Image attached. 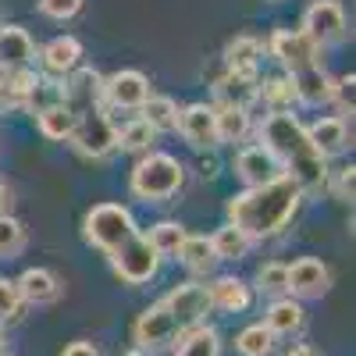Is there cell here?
Returning <instances> with one entry per match:
<instances>
[{"instance_id":"6da1fadb","label":"cell","mask_w":356,"mask_h":356,"mask_svg":"<svg viewBox=\"0 0 356 356\" xmlns=\"http://www.w3.org/2000/svg\"><path fill=\"white\" fill-rule=\"evenodd\" d=\"M303 189L289 175H278L264 186H246L228 200V225H235L250 243H264L282 235L300 214Z\"/></svg>"},{"instance_id":"7a4b0ae2","label":"cell","mask_w":356,"mask_h":356,"mask_svg":"<svg viewBox=\"0 0 356 356\" xmlns=\"http://www.w3.org/2000/svg\"><path fill=\"white\" fill-rule=\"evenodd\" d=\"M260 143L275 154L282 171L303 189V196L324 189V182H328V157L317 154V146L307 139L303 122L292 111L267 114L260 122Z\"/></svg>"},{"instance_id":"3957f363","label":"cell","mask_w":356,"mask_h":356,"mask_svg":"<svg viewBox=\"0 0 356 356\" xmlns=\"http://www.w3.org/2000/svg\"><path fill=\"white\" fill-rule=\"evenodd\" d=\"M182 186H186V164L161 150L143 154L129 175V189L143 203H168L171 196L182 193Z\"/></svg>"},{"instance_id":"277c9868","label":"cell","mask_w":356,"mask_h":356,"mask_svg":"<svg viewBox=\"0 0 356 356\" xmlns=\"http://www.w3.org/2000/svg\"><path fill=\"white\" fill-rule=\"evenodd\" d=\"M82 235L89 246H97L100 253H114L118 246H125L132 235H139V225L132 218L129 207L122 203H97L89 207L86 218H82Z\"/></svg>"},{"instance_id":"5b68a950","label":"cell","mask_w":356,"mask_h":356,"mask_svg":"<svg viewBox=\"0 0 356 356\" xmlns=\"http://www.w3.org/2000/svg\"><path fill=\"white\" fill-rule=\"evenodd\" d=\"M68 143L75 146L82 157H89V161H107V157L118 150V125L111 122L107 107L97 104V107L79 111Z\"/></svg>"},{"instance_id":"8992f818","label":"cell","mask_w":356,"mask_h":356,"mask_svg":"<svg viewBox=\"0 0 356 356\" xmlns=\"http://www.w3.org/2000/svg\"><path fill=\"white\" fill-rule=\"evenodd\" d=\"M111 267H114V275L122 278L125 285H146V282H154L157 271H161V257L157 250L146 243V235H132V239L125 246H118L111 253Z\"/></svg>"},{"instance_id":"52a82bcc","label":"cell","mask_w":356,"mask_h":356,"mask_svg":"<svg viewBox=\"0 0 356 356\" xmlns=\"http://www.w3.org/2000/svg\"><path fill=\"white\" fill-rule=\"evenodd\" d=\"M267 50H271V57L285 68V75L324 65V50L310 36H303L300 29H275L271 40H267Z\"/></svg>"},{"instance_id":"ba28073f","label":"cell","mask_w":356,"mask_h":356,"mask_svg":"<svg viewBox=\"0 0 356 356\" xmlns=\"http://www.w3.org/2000/svg\"><path fill=\"white\" fill-rule=\"evenodd\" d=\"M303 36H310L321 50L324 47H339L349 40V22L339 0H314V4L303 11Z\"/></svg>"},{"instance_id":"9c48e42d","label":"cell","mask_w":356,"mask_h":356,"mask_svg":"<svg viewBox=\"0 0 356 356\" xmlns=\"http://www.w3.org/2000/svg\"><path fill=\"white\" fill-rule=\"evenodd\" d=\"M150 97V79L136 68H122L104 79L100 86V104L107 111H139Z\"/></svg>"},{"instance_id":"30bf717a","label":"cell","mask_w":356,"mask_h":356,"mask_svg":"<svg viewBox=\"0 0 356 356\" xmlns=\"http://www.w3.org/2000/svg\"><path fill=\"white\" fill-rule=\"evenodd\" d=\"M182 139L193 146L196 154H211L218 150V125H214V104H186L178 107V129Z\"/></svg>"},{"instance_id":"8fae6325","label":"cell","mask_w":356,"mask_h":356,"mask_svg":"<svg viewBox=\"0 0 356 356\" xmlns=\"http://www.w3.org/2000/svg\"><path fill=\"white\" fill-rule=\"evenodd\" d=\"M178 321L171 317V310L164 307V300L161 303H154V307H146L139 317H136V324H132V342L139 346V349H164V346H171L175 339H178Z\"/></svg>"},{"instance_id":"7c38bea8","label":"cell","mask_w":356,"mask_h":356,"mask_svg":"<svg viewBox=\"0 0 356 356\" xmlns=\"http://www.w3.org/2000/svg\"><path fill=\"white\" fill-rule=\"evenodd\" d=\"M164 307H168L171 317L178 321V328H193V324H203V317L214 310L203 282H182L178 289H171V292L164 296Z\"/></svg>"},{"instance_id":"4fadbf2b","label":"cell","mask_w":356,"mask_h":356,"mask_svg":"<svg viewBox=\"0 0 356 356\" xmlns=\"http://www.w3.org/2000/svg\"><path fill=\"white\" fill-rule=\"evenodd\" d=\"M332 289V267L317 257H300L289 267V296L296 300H321Z\"/></svg>"},{"instance_id":"5bb4252c","label":"cell","mask_w":356,"mask_h":356,"mask_svg":"<svg viewBox=\"0 0 356 356\" xmlns=\"http://www.w3.org/2000/svg\"><path fill=\"white\" fill-rule=\"evenodd\" d=\"M232 168H235V175H239V182H243V186H264V182H271V178L285 175L282 164L275 161V154L267 150L264 143L243 146V150L235 154Z\"/></svg>"},{"instance_id":"9a60e30c","label":"cell","mask_w":356,"mask_h":356,"mask_svg":"<svg viewBox=\"0 0 356 356\" xmlns=\"http://www.w3.org/2000/svg\"><path fill=\"white\" fill-rule=\"evenodd\" d=\"M307 129V139L317 146L321 157H339L353 146V132H349V122L342 114H328V118H317L314 125H303Z\"/></svg>"},{"instance_id":"2e32d148","label":"cell","mask_w":356,"mask_h":356,"mask_svg":"<svg viewBox=\"0 0 356 356\" xmlns=\"http://www.w3.org/2000/svg\"><path fill=\"white\" fill-rule=\"evenodd\" d=\"M264 324H267V332H271L275 339L300 335L307 328V307H303V300H296V296H278V300L267 307Z\"/></svg>"},{"instance_id":"e0dca14e","label":"cell","mask_w":356,"mask_h":356,"mask_svg":"<svg viewBox=\"0 0 356 356\" xmlns=\"http://www.w3.org/2000/svg\"><path fill=\"white\" fill-rule=\"evenodd\" d=\"M100 86H104V79L93 68L79 65L75 72H68L61 79V104H68L75 114L86 111V107H97L100 104Z\"/></svg>"},{"instance_id":"ac0fdd59","label":"cell","mask_w":356,"mask_h":356,"mask_svg":"<svg viewBox=\"0 0 356 356\" xmlns=\"http://www.w3.org/2000/svg\"><path fill=\"white\" fill-rule=\"evenodd\" d=\"M36 61V43L22 25H0V72L15 68H33Z\"/></svg>"},{"instance_id":"d6986e66","label":"cell","mask_w":356,"mask_h":356,"mask_svg":"<svg viewBox=\"0 0 356 356\" xmlns=\"http://www.w3.org/2000/svg\"><path fill=\"white\" fill-rule=\"evenodd\" d=\"M15 289H18L25 307H47V303L61 300V282H57V275L47 271V267H29V271H22Z\"/></svg>"},{"instance_id":"ffe728a7","label":"cell","mask_w":356,"mask_h":356,"mask_svg":"<svg viewBox=\"0 0 356 356\" xmlns=\"http://www.w3.org/2000/svg\"><path fill=\"white\" fill-rule=\"evenodd\" d=\"M40 65H43V72H47L50 79L61 82L68 72H75V68L82 65V43H79L75 36H57V40H50V43L40 50Z\"/></svg>"},{"instance_id":"44dd1931","label":"cell","mask_w":356,"mask_h":356,"mask_svg":"<svg viewBox=\"0 0 356 356\" xmlns=\"http://www.w3.org/2000/svg\"><path fill=\"white\" fill-rule=\"evenodd\" d=\"M207 296H211V307L221 310V314H243V310H250V303H253L250 282L235 278V275L214 278L211 285H207Z\"/></svg>"},{"instance_id":"7402d4cb","label":"cell","mask_w":356,"mask_h":356,"mask_svg":"<svg viewBox=\"0 0 356 356\" xmlns=\"http://www.w3.org/2000/svg\"><path fill=\"white\" fill-rule=\"evenodd\" d=\"M292 86H296V100L307 104V107H324V104H332V93H335V79L324 72V65L317 68H303V72H296L289 75Z\"/></svg>"},{"instance_id":"603a6c76","label":"cell","mask_w":356,"mask_h":356,"mask_svg":"<svg viewBox=\"0 0 356 356\" xmlns=\"http://www.w3.org/2000/svg\"><path fill=\"white\" fill-rule=\"evenodd\" d=\"M257 75H243V72H228L225 68V75L214 82V97H218V104H235V107H246L250 111V104H257Z\"/></svg>"},{"instance_id":"cb8c5ba5","label":"cell","mask_w":356,"mask_h":356,"mask_svg":"<svg viewBox=\"0 0 356 356\" xmlns=\"http://www.w3.org/2000/svg\"><path fill=\"white\" fill-rule=\"evenodd\" d=\"M175 260L193 275H211L218 267V253L211 246V235H186L178 253H175Z\"/></svg>"},{"instance_id":"d4e9b609","label":"cell","mask_w":356,"mask_h":356,"mask_svg":"<svg viewBox=\"0 0 356 356\" xmlns=\"http://www.w3.org/2000/svg\"><path fill=\"white\" fill-rule=\"evenodd\" d=\"M214 125H218V143H243L253 129V118L246 107L214 104Z\"/></svg>"},{"instance_id":"484cf974","label":"cell","mask_w":356,"mask_h":356,"mask_svg":"<svg viewBox=\"0 0 356 356\" xmlns=\"http://www.w3.org/2000/svg\"><path fill=\"white\" fill-rule=\"evenodd\" d=\"M264 57V43L257 36H235L225 47V68L228 72H243V75H257Z\"/></svg>"},{"instance_id":"4316f807","label":"cell","mask_w":356,"mask_h":356,"mask_svg":"<svg viewBox=\"0 0 356 356\" xmlns=\"http://www.w3.org/2000/svg\"><path fill=\"white\" fill-rule=\"evenodd\" d=\"M186 335L178 339L175 356H221V335L211 324H193V328H182Z\"/></svg>"},{"instance_id":"83f0119b","label":"cell","mask_w":356,"mask_h":356,"mask_svg":"<svg viewBox=\"0 0 356 356\" xmlns=\"http://www.w3.org/2000/svg\"><path fill=\"white\" fill-rule=\"evenodd\" d=\"M257 100L271 111V114H278V111H292L296 104V86H292V79L289 75H271V79H264V82H257Z\"/></svg>"},{"instance_id":"f1b7e54d","label":"cell","mask_w":356,"mask_h":356,"mask_svg":"<svg viewBox=\"0 0 356 356\" xmlns=\"http://www.w3.org/2000/svg\"><path fill=\"white\" fill-rule=\"evenodd\" d=\"M75 111L68 107V104H50V107H43L40 114H36V129L47 136V139H54V143H68V136H72V129H75Z\"/></svg>"},{"instance_id":"f546056e","label":"cell","mask_w":356,"mask_h":356,"mask_svg":"<svg viewBox=\"0 0 356 356\" xmlns=\"http://www.w3.org/2000/svg\"><path fill=\"white\" fill-rule=\"evenodd\" d=\"M139 118L146 125H150L154 132H175L178 129V104L171 97H157L150 93L146 97V104L139 107Z\"/></svg>"},{"instance_id":"4dcf8cb0","label":"cell","mask_w":356,"mask_h":356,"mask_svg":"<svg viewBox=\"0 0 356 356\" xmlns=\"http://www.w3.org/2000/svg\"><path fill=\"white\" fill-rule=\"evenodd\" d=\"M157 143V132L143 122V118H132V122H125L122 129H118V150L122 154H150Z\"/></svg>"},{"instance_id":"1f68e13d","label":"cell","mask_w":356,"mask_h":356,"mask_svg":"<svg viewBox=\"0 0 356 356\" xmlns=\"http://www.w3.org/2000/svg\"><path fill=\"white\" fill-rule=\"evenodd\" d=\"M186 235H189L186 225H178V221H157L150 232H146V243H150L157 250V257L164 260V257H175L178 253V246H182Z\"/></svg>"},{"instance_id":"d6a6232c","label":"cell","mask_w":356,"mask_h":356,"mask_svg":"<svg viewBox=\"0 0 356 356\" xmlns=\"http://www.w3.org/2000/svg\"><path fill=\"white\" fill-rule=\"evenodd\" d=\"M211 246H214V253H218V260H243L246 253H250V239L235 228V225H221L214 235H211Z\"/></svg>"},{"instance_id":"836d02e7","label":"cell","mask_w":356,"mask_h":356,"mask_svg":"<svg viewBox=\"0 0 356 356\" xmlns=\"http://www.w3.org/2000/svg\"><path fill=\"white\" fill-rule=\"evenodd\" d=\"M29 243V232H25V221H18L11 211L0 214V260H15Z\"/></svg>"},{"instance_id":"e575fe53","label":"cell","mask_w":356,"mask_h":356,"mask_svg":"<svg viewBox=\"0 0 356 356\" xmlns=\"http://www.w3.org/2000/svg\"><path fill=\"white\" fill-rule=\"evenodd\" d=\"M235 349H239V356H271L275 335L267 332V324H250V328H243L239 339H235Z\"/></svg>"},{"instance_id":"d590c367","label":"cell","mask_w":356,"mask_h":356,"mask_svg":"<svg viewBox=\"0 0 356 356\" xmlns=\"http://www.w3.org/2000/svg\"><path fill=\"white\" fill-rule=\"evenodd\" d=\"M257 289L264 296H271V300H278V296H289V267L271 260V264H264L260 271H257Z\"/></svg>"},{"instance_id":"8d00e7d4","label":"cell","mask_w":356,"mask_h":356,"mask_svg":"<svg viewBox=\"0 0 356 356\" xmlns=\"http://www.w3.org/2000/svg\"><path fill=\"white\" fill-rule=\"evenodd\" d=\"M22 310H25V303H22V296H18L15 282L0 278V324L18 321V317H22Z\"/></svg>"},{"instance_id":"74e56055","label":"cell","mask_w":356,"mask_h":356,"mask_svg":"<svg viewBox=\"0 0 356 356\" xmlns=\"http://www.w3.org/2000/svg\"><path fill=\"white\" fill-rule=\"evenodd\" d=\"M324 186H332V193L342 203H353V196H356V168L349 164V168H339L335 175L328 171V182H324Z\"/></svg>"},{"instance_id":"f35d334b","label":"cell","mask_w":356,"mask_h":356,"mask_svg":"<svg viewBox=\"0 0 356 356\" xmlns=\"http://www.w3.org/2000/svg\"><path fill=\"white\" fill-rule=\"evenodd\" d=\"M353 97H356V75H342L335 79V93H332V104H339V114L342 118H353Z\"/></svg>"},{"instance_id":"ab89813d","label":"cell","mask_w":356,"mask_h":356,"mask_svg":"<svg viewBox=\"0 0 356 356\" xmlns=\"http://www.w3.org/2000/svg\"><path fill=\"white\" fill-rule=\"evenodd\" d=\"M40 4V15L54 18V22H68L82 11V0H36Z\"/></svg>"},{"instance_id":"60d3db41","label":"cell","mask_w":356,"mask_h":356,"mask_svg":"<svg viewBox=\"0 0 356 356\" xmlns=\"http://www.w3.org/2000/svg\"><path fill=\"white\" fill-rule=\"evenodd\" d=\"M61 356H100V349L89 342V339H79V342H72V346H65V353Z\"/></svg>"},{"instance_id":"b9f144b4","label":"cell","mask_w":356,"mask_h":356,"mask_svg":"<svg viewBox=\"0 0 356 356\" xmlns=\"http://www.w3.org/2000/svg\"><path fill=\"white\" fill-rule=\"evenodd\" d=\"M200 168H203V178H214V175H218V161H214V150H211V157H203V161H200Z\"/></svg>"},{"instance_id":"7bdbcfd3","label":"cell","mask_w":356,"mask_h":356,"mask_svg":"<svg viewBox=\"0 0 356 356\" xmlns=\"http://www.w3.org/2000/svg\"><path fill=\"white\" fill-rule=\"evenodd\" d=\"M285 356H317V349H314V346H307V342H296Z\"/></svg>"},{"instance_id":"ee69618b","label":"cell","mask_w":356,"mask_h":356,"mask_svg":"<svg viewBox=\"0 0 356 356\" xmlns=\"http://www.w3.org/2000/svg\"><path fill=\"white\" fill-rule=\"evenodd\" d=\"M11 211V193H8V186L0 182V214H8Z\"/></svg>"},{"instance_id":"f6af8a7d","label":"cell","mask_w":356,"mask_h":356,"mask_svg":"<svg viewBox=\"0 0 356 356\" xmlns=\"http://www.w3.org/2000/svg\"><path fill=\"white\" fill-rule=\"evenodd\" d=\"M0 356H8V335H4V328H0Z\"/></svg>"},{"instance_id":"bcb514c9","label":"cell","mask_w":356,"mask_h":356,"mask_svg":"<svg viewBox=\"0 0 356 356\" xmlns=\"http://www.w3.org/2000/svg\"><path fill=\"white\" fill-rule=\"evenodd\" d=\"M0 107H4V93H0Z\"/></svg>"},{"instance_id":"7dc6e473","label":"cell","mask_w":356,"mask_h":356,"mask_svg":"<svg viewBox=\"0 0 356 356\" xmlns=\"http://www.w3.org/2000/svg\"><path fill=\"white\" fill-rule=\"evenodd\" d=\"M271 4H278V0H271Z\"/></svg>"}]
</instances>
